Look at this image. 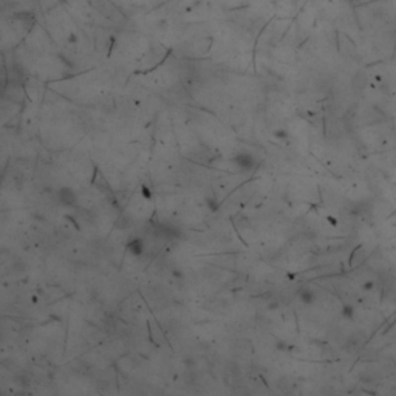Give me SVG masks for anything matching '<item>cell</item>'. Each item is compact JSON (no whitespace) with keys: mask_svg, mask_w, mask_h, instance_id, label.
I'll use <instances>...</instances> for the list:
<instances>
[{"mask_svg":"<svg viewBox=\"0 0 396 396\" xmlns=\"http://www.w3.org/2000/svg\"><path fill=\"white\" fill-rule=\"evenodd\" d=\"M57 200L60 201V204H63V206H68V208L76 206V203H78V197H76L74 190L70 189V187H62V189H59Z\"/></svg>","mask_w":396,"mask_h":396,"instance_id":"6da1fadb","label":"cell"},{"mask_svg":"<svg viewBox=\"0 0 396 396\" xmlns=\"http://www.w3.org/2000/svg\"><path fill=\"white\" fill-rule=\"evenodd\" d=\"M234 163L238 166L241 170H252L255 166H257V163H255L254 157L251 155V153H248V152L238 153V155L234 158Z\"/></svg>","mask_w":396,"mask_h":396,"instance_id":"7a4b0ae2","label":"cell"},{"mask_svg":"<svg viewBox=\"0 0 396 396\" xmlns=\"http://www.w3.org/2000/svg\"><path fill=\"white\" fill-rule=\"evenodd\" d=\"M129 251L135 255H139V254H143L144 251V243H143V240H139V238H135L132 240L130 243H129Z\"/></svg>","mask_w":396,"mask_h":396,"instance_id":"3957f363","label":"cell"}]
</instances>
